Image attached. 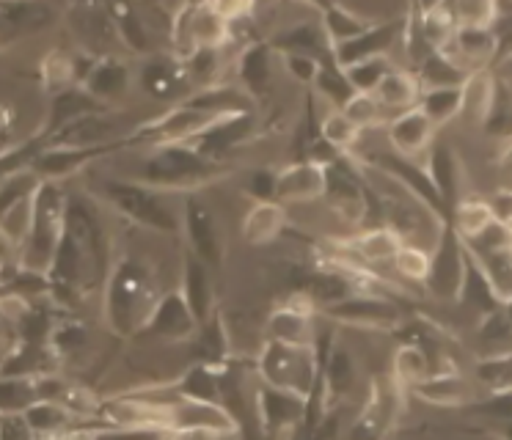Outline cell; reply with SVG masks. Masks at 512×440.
<instances>
[{
	"mask_svg": "<svg viewBox=\"0 0 512 440\" xmlns=\"http://www.w3.org/2000/svg\"><path fill=\"white\" fill-rule=\"evenodd\" d=\"M163 297L155 267L135 256H122L113 262L111 273L102 284V317L116 336L144 333L146 322Z\"/></svg>",
	"mask_w": 512,
	"mask_h": 440,
	"instance_id": "obj_1",
	"label": "cell"
},
{
	"mask_svg": "<svg viewBox=\"0 0 512 440\" xmlns=\"http://www.w3.org/2000/svg\"><path fill=\"white\" fill-rule=\"evenodd\" d=\"M69 193L61 182L39 179L34 190V226L28 240L14 253V270L36 278H50L56 253L64 240Z\"/></svg>",
	"mask_w": 512,
	"mask_h": 440,
	"instance_id": "obj_2",
	"label": "cell"
},
{
	"mask_svg": "<svg viewBox=\"0 0 512 440\" xmlns=\"http://www.w3.org/2000/svg\"><path fill=\"white\" fill-rule=\"evenodd\" d=\"M97 201L122 215L141 229L157 234H179V207H174L163 190L135 182V179H102Z\"/></svg>",
	"mask_w": 512,
	"mask_h": 440,
	"instance_id": "obj_3",
	"label": "cell"
},
{
	"mask_svg": "<svg viewBox=\"0 0 512 440\" xmlns=\"http://www.w3.org/2000/svg\"><path fill=\"white\" fill-rule=\"evenodd\" d=\"M218 174V160L201 154L190 143H166V146H152L144 154V160L135 168V182L155 187V190H185L210 182Z\"/></svg>",
	"mask_w": 512,
	"mask_h": 440,
	"instance_id": "obj_4",
	"label": "cell"
},
{
	"mask_svg": "<svg viewBox=\"0 0 512 440\" xmlns=\"http://www.w3.org/2000/svg\"><path fill=\"white\" fill-rule=\"evenodd\" d=\"M259 383L279 391L312 399L320 385V352L317 347H290L279 341H265L254 358Z\"/></svg>",
	"mask_w": 512,
	"mask_h": 440,
	"instance_id": "obj_5",
	"label": "cell"
},
{
	"mask_svg": "<svg viewBox=\"0 0 512 440\" xmlns=\"http://www.w3.org/2000/svg\"><path fill=\"white\" fill-rule=\"evenodd\" d=\"M320 314L339 328L369 330V333H389L405 322L402 311L391 300L369 292H353L336 303H328L320 308Z\"/></svg>",
	"mask_w": 512,
	"mask_h": 440,
	"instance_id": "obj_6",
	"label": "cell"
},
{
	"mask_svg": "<svg viewBox=\"0 0 512 440\" xmlns=\"http://www.w3.org/2000/svg\"><path fill=\"white\" fill-rule=\"evenodd\" d=\"M466 264V242L457 237L452 226H446L435 242L433 253H430V275L424 284L438 303H457L460 289H463V278H466Z\"/></svg>",
	"mask_w": 512,
	"mask_h": 440,
	"instance_id": "obj_7",
	"label": "cell"
},
{
	"mask_svg": "<svg viewBox=\"0 0 512 440\" xmlns=\"http://www.w3.org/2000/svg\"><path fill=\"white\" fill-rule=\"evenodd\" d=\"M64 20H67L69 36L75 39L80 53H89L94 58L124 53L108 6H97V3L69 6L64 9Z\"/></svg>",
	"mask_w": 512,
	"mask_h": 440,
	"instance_id": "obj_8",
	"label": "cell"
},
{
	"mask_svg": "<svg viewBox=\"0 0 512 440\" xmlns=\"http://www.w3.org/2000/svg\"><path fill=\"white\" fill-rule=\"evenodd\" d=\"M179 226H182V234H185L193 256H199L207 267H221L223 234L210 204H204L196 196L185 198L179 204Z\"/></svg>",
	"mask_w": 512,
	"mask_h": 440,
	"instance_id": "obj_9",
	"label": "cell"
},
{
	"mask_svg": "<svg viewBox=\"0 0 512 440\" xmlns=\"http://www.w3.org/2000/svg\"><path fill=\"white\" fill-rule=\"evenodd\" d=\"M135 86L141 88L144 97L155 99V102H168V105H179L190 97L182 61L174 53L146 55L141 66H135Z\"/></svg>",
	"mask_w": 512,
	"mask_h": 440,
	"instance_id": "obj_10",
	"label": "cell"
},
{
	"mask_svg": "<svg viewBox=\"0 0 512 440\" xmlns=\"http://www.w3.org/2000/svg\"><path fill=\"white\" fill-rule=\"evenodd\" d=\"M268 341L290 344V347H317L314 328V303L306 295H292L287 303L273 308L265 319Z\"/></svg>",
	"mask_w": 512,
	"mask_h": 440,
	"instance_id": "obj_11",
	"label": "cell"
},
{
	"mask_svg": "<svg viewBox=\"0 0 512 440\" xmlns=\"http://www.w3.org/2000/svg\"><path fill=\"white\" fill-rule=\"evenodd\" d=\"M306 402L309 399L259 383L254 385V421L268 435H287L295 427H301V421L306 418Z\"/></svg>",
	"mask_w": 512,
	"mask_h": 440,
	"instance_id": "obj_12",
	"label": "cell"
},
{
	"mask_svg": "<svg viewBox=\"0 0 512 440\" xmlns=\"http://www.w3.org/2000/svg\"><path fill=\"white\" fill-rule=\"evenodd\" d=\"M402 36H405V20L375 22L364 33H358L356 39L331 47V61L345 72V69L361 64L367 58H383V55H389L402 42Z\"/></svg>",
	"mask_w": 512,
	"mask_h": 440,
	"instance_id": "obj_13",
	"label": "cell"
},
{
	"mask_svg": "<svg viewBox=\"0 0 512 440\" xmlns=\"http://www.w3.org/2000/svg\"><path fill=\"white\" fill-rule=\"evenodd\" d=\"M135 86V66L124 55H105L97 58V64L86 77V94L94 102H100L102 108L119 110L124 99L130 97Z\"/></svg>",
	"mask_w": 512,
	"mask_h": 440,
	"instance_id": "obj_14",
	"label": "cell"
},
{
	"mask_svg": "<svg viewBox=\"0 0 512 440\" xmlns=\"http://www.w3.org/2000/svg\"><path fill=\"white\" fill-rule=\"evenodd\" d=\"M358 385H361V369H358L356 355L347 344L334 341L320 366V394L325 399V407L345 405L347 399L356 396Z\"/></svg>",
	"mask_w": 512,
	"mask_h": 440,
	"instance_id": "obj_15",
	"label": "cell"
},
{
	"mask_svg": "<svg viewBox=\"0 0 512 440\" xmlns=\"http://www.w3.org/2000/svg\"><path fill=\"white\" fill-rule=\"evenodd\" d=\"M146 336L163 341V344H190L193 336L199 333V322L193 319L190 308L179 295V289H168L157 300L152 317L144 328Z\"/></svg>",
	"mask_w": 512,
	"mask_h": 440,
	"instance_id": "obj_16",
	"label": "cell"
},
{
	"mask_svg": "<svg viewBox=\"0 0 512 440\" xmlns=\"http://www.w3.org/2000/svg\"><path fill=\"white\" fill-rule=\"evenodd\" d=\"M325 196V165L317 160H298L276 171V193L279 204H312Z\"/></svg>",
	"mask_w": 512,
	"mask_h": 440,
	"instance_id": "obj_17",
	"label": "cell"
},
{
	"mask_svg": "<svg viewBox=\"0 0 512 440\" xmlns=\"http://www.w3.org/2000/svg\"><path fill=\"white\" fill-rule=\"evenodd\" d=\"M435 132H438V127L433 121L427 119L419 108H413L400 113V116H391V121L386 124V143L397 157L416 163V157L430 152V146L435 143Z\"/></svg>",
	"mask_w": 512,
	"mask_h": 440,
	"instance_id": "obj_18",
	"label": "cell"
},
{
	"mask_svg": "<svg viewBox=\"0 0 512 440\" xmlns=\"http://www.w3.org/2000/svg\"><path fill=\"white\" fill-rule=\"evenodd\" d=\"M441 53L449 55L466 75L482 72L496 61V53H499L496 28H455L452 39L446 42Z\"/></svg>",
	"mask_w": 512,
	"mask_h": 440,
	"instance_id": "obj_19",
	"label": "cell"
},
{
	"mask_svg": "<svg viewBox=\"0 0 512 440\" xmlns=\"http://www.w3.org/2000/svg\"><path fill=\"white\" fill-rule=\"evenodd\" d=\"M177 289L199 325L210 322L218 314L215 311V281H212L210 267L201 262L199 256L185 253L182 270H179Z\"/></svg>",
	"mask_w": 512,
	"mask_h": 440,
	"instance_id": "obj_20",
	"label": "cell"
},
{
	"mask_svg": "<svg viewBox=\"0 0 512 440\" xmlns=\"http://www.w3.org/2000/svg\"><path fill=\"white\" fill-rule=\"evenodd\" d=\"M287 229V207L279 201H254L240 220V237L251 248H265L281 240Z\"/></svg>",
	"mask_w": 512,
	"mask_h": 440,
	"instance_id": "obj_21",
	"label": "cell"
},
{
	"mask_svg": "<svg viewBox=\"0 0 512 440\" xmlns=\"http://www.w3.org/2000/svg\"><path fill=\"white\" fill-rule=\"evenodd\" d=\"M188 105L207 110L218 119H237V116H254L256 97H251L240 83H218V86L196 91L185 99Z\"/></svg>",
	"mask_w": 512,
	"mask_h": 440,
	"instance_id": "obj_22",
	"label": "cell"
},
{
	"mask_svg": "<svg viewBox=\"0 0 512 440\" xmlns=\"http://www.w3.org/2000/svg\"><path fill=\"white\" fill-rule=\"evenodd\" d=\"M496 91H499V83L490 69H482V72H471L466 77V83L460 86V116L471 127H485L493 113V105H496Z\"/></svg>",
	"mask_w": 512,
	"mask_h": 440,
	"instance_id": "obj_23",
	"label": "cell"
},
{
	"mask_svg": "<svg viewBox=\"0 0 512 440\" xmlns=\"http://www.w3.org/2000/svg\"><path fill=\"white\" fill-rule=\"evenodd\" d=\"M424 171L433 179L444 207H455L460 201V185H463V168H460V157H457L455 149L449 143L435 141L427 152Z\"/></svg>",
	"mask_w": 512,
	"mask_h": 440,
	"instance_id": "obj_24",
	"label": "cell"
},
{
	"mask_svg": "<svg viewBox=\"0 0 512 440\" xmlns=\"http://www.w3.org/2000/svg\"><path fill=\"white\" fill-rule=\"evenodd\" d=\"M273 50H279V55L284 53L312 55V58H320V61H328V58H331V44H328V39H325L320 17H314V20L290 22L284 31L276 33V39H273Z\"/></svg>",
	"mask_w": 512,
	"mask_h": 440,
	"instance_id": "obj_25",
	"label": "cell"
},
{
	"mask_svg": "<svg viewBox=\"0 0 512 440\" xmlns=\"http://www.w3.org/2000/svg\"><path fill=\"white\" fill-rule=\"evenodd\" d=\"M422 83L411 69H391L389 75L383 77V83L372 97L378 99V105L383 113L391 116H400L405 110L419 108V99H422Z\"/></svg>",
	"mask_w": 512,
	"mask_h": 440,
	"instance_id": "obj_26",
	"label": "cell"
},
{
	"mask_svg": "<svg viewBox=\"0 0 512 440\" xmlns=\"http://www.w3.org/2000/svg\"><path fill=\"white\" fill-rule=\"evenodd\" d=\"M402 245L405 242L397 231H391L389 226H375L353 237L350 251L356 256L358 267H383V264H394Z\"/></svg>",
	"mask_w": 512,
	"mask_h": 440,
	"instance_id": "obj_27",
	"label": "cell"
},
{
	"mask_svg": "<svg viewBox=\"0 0 512 440\" xmlns=\"http://www.w3.org/2000/svg\"><path fill=\"white\" fill-rule=\"evenodd\" d=\"M111 11V20L113 28H116V36H119V44H122L124 53L130 55H152V36L155 33L149 31V25H146L144 14L138 6H130V3H119V6H108Z\"/></svg>",
	"mask_w": 512,
	"mask_h": 440,
	"instance_id": "obj_28",
	"label": "cell"
},
{
	"mask_svg": "<svg viewBox=\"0 0 512 440\" xmlns=\"http://www.w3.org/2000/svg\"><path fill=\"white\" fill-rule=\"evenodd\" d=\"M457 306L466 308L471 314H477V319L488 317V314L501 308L496 289L490 286L488 275L482 273V267H479L477 259L471 253H468L466 278H463V289H460V297H457Z\"/></svg>",
	"mask_w": 512,
	"mask_h": 440,
	"instance_id": "obj_29",
	"label": "cell"
},
{
	"mask_svg": "<svg viewBox=\"0 0 512 440\" xmlns=\"http://www.w3.org/2000/svg\"><path fill=\"white\" fill-rule=\"evenodd\" d=\"M94 110H102V105L94 102L83 86H75L64 91V94H58V97L50 99V108H47L45 138L56 135L58 130H64L72 121L83 119V116H89Z\"/></svg>",
	"mask_w": 512,
	"mask_h": 440,
	"instance_id": "obj_30",
	"label": "cell"
},
{
	"mask_svg": "<svg viewBox=\"0 0 512 440\" xmlns=\"http://www.w3.org/2000/svg\"><path fill=\"white\" fill-rule=\"evenodd\" d=\"M182 61V72H185V80H188L190 94L196 91H204V88H212L223 83V47H196L190 50Z\"/></svg>",
	"mask_w": 512,
	"mask_h": 440,
	"instance_id": "obj_31",
	"label": "cell"
},
{
	"mask_svg": "<svg viewBox=\"0 0 512 440\" xmlns=\"http://www.w3.org/2000/svg\"><path fill=\"white\" fill-rule=\"evenodd\" d=\"M39 83L45 88L50 99L64 94L69 88L80 86L78 72V53L69 50H50V53L39 61Z\"/></svg>",
	"mask_w": 512,
	"mask_h": 440,
	"instance_id": "obj_32",
	"label": "cell"
},
{
	"mask_svg": "<svg viewBox=\"0 0 512 440\" xmlns=\"http://www.w3.org/2000/svg\"><path fill=\"white\" fill-rule=\"evenodd\" d=\"M411 394H416L422 402L438 407H457L468 402V380L457 369H446V372L430 374L424 383L411 388Z\"/></svg>",
	"mask_w": 512,
	"mask_h": 440,
	"instance_id": "obj_33",
	"label": "cell"
},
{
	"mask_svg": "<svg viewBox=\"0 0 512 440\" xmlns=\"http://www.w3.org/2000/svg\"><path fill=\"white\" fill-rule=\"evenodd\" d=\"M221 369L207 366V363H190L185 372L177 374L174 391L182 399H196V402H218L221 405Z\"/></svg>",
	"mask_w": 512,
	"mask_h": 440,
	"instance_id": "obj_34",
	"label": "cell"
},
{
	"mask_svg": "<svg viewBox=\"0 0 512 440\" xmlns=\"http://www.w3.org/2000/svg\"><path fill=\"white\" fill-rule=\"evenodd\" d=\"M237 77H240V86L251 97L268 91L270 80H273V47H268V44L245 47L240 61H237Z\"/></svg>",
	"mask_w": 512,
	"mask_h": 440,
	"instance_id": "obj_35",
	"label": "cell"
},
{
	"mask_svg": "<svg viewBox=\"0 0 512 440\" xmlns=\"http://www.w3.org/2000/svg\"><path fill=\"white\" fill-rule=\"evenodd\" d=\"M320 25H323L325 39L331 47L336 44H345L350 39H356L358 33H364L369 25H375V22H369L361 11H356L353 6H323L320 9Z\"/></svg>",
	"mask_w": 512,
	"mask_h": 440,
	"instance_id": "obj_36",
	"label": "cell"
},
{
	"mask_svg": "<svg viewBox=\"0 0 512 440\" xmlns=\"http://www.w3.org/2000/svg\"><path fill=\"white\" fill-rule=\"evenodd\" d=\"M430 374H435V361L422 347L400 344L394 350V355H391V377H394V383H400L408 391L424 383Z\"/></svg>",
	"mask_w": 512,
	"mask_h": 440,
	"instance_id": "obj_37",
	"label": "cell"
},
{
	"mask_svg": "<svg viewBox=\"0 0 512 440\" xmlns=\"http://www.w3.org/2000/svg\"><path fill=\"white\" fill-rule=\"evenodd\" d=\"M416 66H419L416 77H419V83H422L424 91H427V88H460L468 77L466 72H463L449 55L441 53V50H430Z\"/></svg>",
	"mask_w": 512,
	"mask_h": 440,
	"instance_id": "obj_38",
	"label": "cell"
},
{
	"mask_svg": "<svg viewBox=\"0 0 512 440\" xmlns=\"http://www.w3.org/2000/svg\"><path fill=\"white\" fill-rule=\"evenodd\" d=\"M23 418L28 429L34 432L36 440L53 438V435H58V432H64V429L75 424V418H72L67 407L61 405V402H53V399H39Z\"/></svg>",
	"mask_w": 512,
	"mask_h": 440,
	"instance_id": "obj_39",
	"label": "cell"
},
{
	"mask_svg": "<svg viewBox=\"0 0 512 440\" xmlns=\"http://www.w3.org/2000/svg\"><path fill=\"white\" fill-rule=\"evenodd\" d=\"M39 402L36 377H0V418L25 416Z\"/></svg>",
	"mask_w": 512,
	"mask_h": 440,
	"instance_id": "obj_40",
	"label": "cell"
},
{
	"mask_svg": "<svg viewBox=\"0 0 512 440\" xmlns=\"http://www.w3.org/2000/svg\"><path fill=\"white\" fill-rule=\"evenodd\" d=\"M452 229L457 231V237L463 242L474 240L479 237L482 231L488 229L490 223H496L493 220V212H490L488 201L485 198H460L455 207H452Z\"/></svg>",
	"mask_w": 512,
	"mask_h": 440,
	"instance_id": "obj_41",
	"label": "cell"
},
{
	"mask_svg": "<svg viewBox=\"0 0 512 440\" xmlns=\"http://www.w3.org/2000/svg\"><path fill=\"white\" fill-rule=\"evenodd\" d=\"M31 226H34V193L23 196L12 209L3 212V218H0V237L9 242L12 251L17 253L20 251V245L28 240Z\"/></svg>",
	"mask_w": 512,
	"mask_h": 440,
	"instance_id": "obj_42",
	"label": "cell"
},
{
	"mask_svg": "<svg viewBox=\"0 0 512 440\" xmlns=\"http://www.w3.org/2000/svg\"><path fill=\"white\" fill-rule=\"evenodd\" d=\"M455 28H496L501 20V6L490 0H460L449 3Z\"/></svg>",
	"mask_w": 512,
	"mask_h": 440,
	"instance_id": "obj_43",
	"label": "cell"
},
{
	"mask_svg": "<svg viewBox=\"0 0 512 440\" xmlns=\"http://www.w3.org/2000/svg\"><path fill=\"white\" fill-rule=\"evenodd\" d=\"M419 110L435 127H444L460 116V88H427L419 99Z\"/></svg>",
	"mask_w": 512,
	"mask_h": 440,
	"instance_id": "obj_44",
	"label": "cell"
},
{
	"mask_svg": "<svg viewBox=\"0 0 512 440\" xmlns=\"http://www.w3.org/2000/svg\"><path fill=\"white\" fill-rule=\"evenodd\" d=\"M312 88H317V94L331 105V110H342L353 99V94H356L353 86L347 83L345 72L339 66H334V61H325Z\"/></svg>",
	"mask_w": 512,
	"mask_h": 440,
	"instance_id": "obj_45",
	"label": "cell"
},
{
	"mask_svg": "<svg viewBox=\"0 0 512 440\" xmlns=\"http://www.w3.org/2000/svg\"><path fill=\"white\" fill-rule=\"evenodd\" d=\"M391 69H394L391 58L383 55V58H367L361 64L350 66V69H345V77L356 94H375L380 83H383V77L389 75Z\"/></svg>",
	"mask_w": 512,
	"mask_h": 440,
	"instance_id": "obj_46",
	"label": "cell"
},
{
	"mask_svg": "<svg viewBox=\"0 0 512 440\" xmlns=\"http://www.w3.org/2000/svg\"><path fill=\"white\" fill-rule=\"evenodd\" d=\"M320 138L325 146H331L334 152H350L361 138V132L345 119L342 110H328L320 121Z\"/></svg>",
	"mask_w": 512,
	"mask_h": 440,
	"instance_id": "obj_47",
	"label": "cell"
},
{
	"mask_svg": "<svg viewBox=\"0 0 512 440\" xmlns=\"http://www.w3.org/2000/svg\"><path fill=\"white\" fill-rule=\"evenodd\" d=\"M391 267L397 270L400 278L411 281V284H427V275H430V251H424L419 245H402Z\"/></svg>",
	"mask_w": 512,
	"mask_h": 440,
	"instance_id": "obj_48",
	"label": "cell"
},
{
	"mask_svg": "<svg viewBox=\"0 0 512 440\" xmlns=\"http://www.w3.org/2000/svg\"><path fill=\"white\" fill-rule=\"evenodd\" d=\"M342 113H345V119L350 121L358 132H364L372 130V127L378 124L383 110H380L378 99L372 97V94H353V99L342 108Z\"/></svg>",
	"mask_w": 512,
	"mask_h": 440,
	"instance_id": "obj_49",
	"label": "cell"
},
{
	"mask_svg": "<svg viewBox=\"0 0 512 440\" xmlns=\"http://www.w3.org/2000/svg\"><path fill=\"white\" fill-rule=\"evenodd\" d=\"M281 58V69L295 80V83H303V86H314V80L320 75L325 61L320 58H312V55H301V53H284Z\"/></svg>",
	"mask_w": 512,
	"mask_h": 440,
	"instance_id": "obj_50",
	"label": "cell"
},
{
	"mask_svg": "<svg viewBox=\"0 0 512 440\" xmlns=\"http://www.w3.org/2000/svg\"><path fill=\"white\" fill-rule=\"evenodd\" d=\"M309 429V440H345V405L328 407Z\"/></svg>",
	"mask_w": 512,
	"mask_h": 440,
	"instance_id": "obj_51",
	"label": "cell"
},
{
	"mask_svg": "<svg viewBox=\"0 0 512 440\" xmlns=\"http://www.w3.org/2000/svg\"><path fill=\"white\" fill-rule=\"evenodd\" d=\"M474 413L490 418V421H507V424H512V388L490 391L482 402L474 405Z\"/></svg>",
	"mask_w": 512,
	"mask_h": 440,
	"instance_id": "obj_52",
	"label": "cell"
},
{
	"mask_svg": "<svg viewBox=\"0 0 512 440\" xmlns=\"http://www.w3.org/2000/svg\"><path fill=\"white\" fill-rule=\"evenodd\" d=\"M488 201L490 212H493V220L496 223H507V220H512V190L510 187H499L496 193L490 198H485Z\"/></svg>",
	"mask_w": 512,
	"mask_h": 440,
	"instance_id": "obj_53",
	"label": "cell"
},
{
	"mask_svg": "<svg viewBox=\"0 0 512 440\" xmlns=\"http://www.w3.org/2000/svg\"><path fill=\"white\" fill-rule=\"evenodd\" d=\"M499 157H496V165H499V171L507 179H512V135H507V138H501L499 143Z\"/></svg>",
	"mask_w": 512,
	"mask_h": 440,
	"instance_id": "obj_54",
	"label": "cell"
},
{
	"mask_svg": "<svg viewBox=\"0 0 512 440\" xmlns=\"http://www.w3.org/2000/svg\"><path fill=\"white\" fill-rule=\"evenodd\" d=\"M6 264H9V262H3V259H0V292H3L6 286H9V281H12V270H9Z\"/></svg>",
	"mask_w": 512,
	"mask_h": 440,
	"instance_id": "obj_55",
	"label": "cell"
},
{
	"mask_svg": "<svg viewBox=\"0 0 512 440\" xmlns=\"http://www.w3.org/2000/svg\"><path fill=\"white\" fill-rule=\"evenodd\" d=\"M501 311H504V317L510 319V325H512V295L501 303Z\"/></svg>",
	"mask_w": 512,
	"mask_h": 440,
	"instance_id": "obj_56",
	"label": "cell"
},
{
	"mask_svg": "<svg viewBox=\"0 0 512 440\" xmlns=\"http://www.w3.org/2000/svg\"><path fill=\"white\" fill-rule=\"evenodd\" d=\"M3 179H6V174H3V171H0V185H3Z\"/></svg>",
	"mask_w": 512,
	"mask_h": 440,
	"instance_id": "obj_57",
	"label": "cell"
}]
</instances>
